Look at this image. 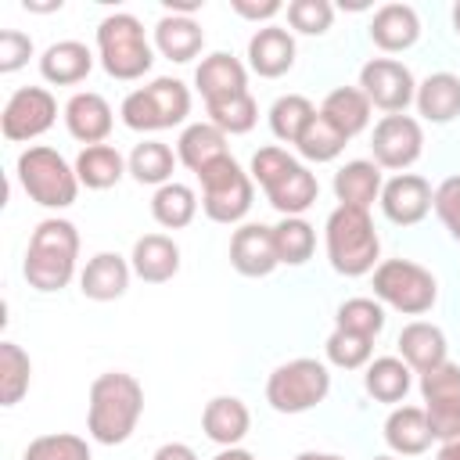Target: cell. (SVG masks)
Instances as JSON below:
<instances>
[{
	"label": "cell",
	"instance_id": "cell-1",
	"mask_svg": "<svg viewBox=\"0 0 460 460\" xmlns=\"http://www.w3.org/2000/svg\"><path fill=\"white\" fill-rule=\"evenodd\" d=\"M144 413V388L126 370H104L90 385L86 399V431L101 446H122Z\"/></svg>",
	"mask_w": 460,
	"mask_h": 460
},
{
	"label": "cell",
	"instance_id": "cell-2",
	"mask_svg": "<svg viewBox=\"0 0 460 460\" xmlns=\"http://www.w3.org/2000/svg\"><path fill=\"white\" fill-rule=\"evenodd\" d=\"M75 259H79V230L68 219L50 216V219L36 223L29 248H25L22 273H25L29 288L50 295V291L68 288V280L75 273Z\"/></svg>",
	"mask_w": 460,
	"mask_h": 460
},
{
	"label": "cell",
	"instance_id": "cell-3",
	"mask_svg": "<svg viewBox=\"0 0 460 460\" xmlns=\"http://www.w3.org/2000/svg\"><path fill=\"white\" fill-rule=\"evenodd\" d=\"M323 244H327L331 270L341 273V277H363V273H374V270H377L381 237H377L374 219H370L367 208L338 205V208L327 216Z\"/></svg>",
	"mask_w": 460,
	"mask_h": 460
},
{
	"label": "cell",
	"instance_id": "cell-4",
	"mask_svg": "<svg viewBox=\"0 0 460 460\" xmlns=\"http://www.w3.org/2000/svg\"><path fill=\"white\" fill-rule=\"evenodd\" d=\"M252 180L280 216H302L320 194L316 176L277 144H266L252 155Z\"/></svg>",
	"mask_w": 460,
	"mask_h": 460
},
{
	"label": "cell",
	"instance_id": "cell-5",
	"mask_svg": "<svg viewBox=\"0 0 460 460\" xmlns=\"http://www.w3.org/2000/svg\"><path fill=\"white\" fill-rule=\"evenodd\" d=\"M14 172H18L22 190L43 208H68L83 187L75 176V165H68L65 155H58L47 144L25 147L14 162Z\"/></svg>",
	"mask_w": 460,
	"mask_h": 460
},
{
	"label": "cell",
	"instance_id": "cell-6",
	"mask_svg": "<svg viewBox=\"0 0 460 460\" xmlns=\"http://www.w3.org/2000/svg\"><path fill=\"white\" fill-rule=\"evenodd\" d=\"M97 54H101L104 72L111 79H122V83L140 79L155 65V50H151V43L144 36V25L126 11H115V14L101 18V25H97Z\"/></svg>",
	"mask_w": 460,
	"mask_h": 460
},
{
	"label": "cell",
	"instance_id": "cell-7",
	"mask_svg": "<svg viewBox=\"0 0 460 460\" xmlns=\"http://www.w3.org/2000/svg\"><path fill=\"white\" fill-rule=\"evenodd\" d=\"M119 115L137 133L172 129V126H180L190 115V90L180 79H172V75L151 79L147 86H137V90H129L122 97Z\"/></svg>",
	"mask_w": 460,
	"mask_h": 460
},
{
	"label": "cell",
	"instance_id": "cell-8",
	"mask_svg": "<svg viewBox=\"0 0 460 460\" xmlns=\"http://www.w3.org/2000/svg\"><path fill=\"white\" fill-rule=\"evenodd\" d=\"M374 298L402 316H424L438 302V280L410 259H385L374 270Z\"/></svg>",
	"mask_w": 460,
	"mask_h": 460
},
{
	"label": "cell",
	"instance_id": "cell-9",
	"mask_svg": "<svg viewBox=\"0 0 460 460\" xmlns=\"http://www.w3.org/2000/svg\"><path fill=\"white\" fill-rule=\"evenodd\" d=\"M327 392H331V370L313 356L288 359L273 367V374L266 377V402L277 413H305L316 402H323Z\"/></svg>",
	"mask_w": 460,
	"mask_h": 460
},
{
	"label": "cell",
	"instance_id": "cell-10",
	"mask_svg": "<svg viewBox=\"0 0 460 460\" xmlns=\"http://www.w3.org/2000/svg\"><path fill=\"white\" fill-rule=\"evenodd\" d=\"M198 180H201V212L212 223L230 226V223H241L248 216L255 187H252V176L230 155L212 162L208 169H201Z\"/></svg>",
	"mask_w": 460,
	"mask_h": 460
},
{
	"label": "cell",
	"instance_id": "cell-11",
	"mask_svg": "<svg viewBox=\"0 0 460 460\" xmlns=\"http://www.w3.org/2000/svg\"><path fill=\"white\" fill-rule=\"evenodd\" d=\"M54 119H58V101L47 86H18L4 104L0 133L11 144H25L43 137L54 126Z\"/></svg>",
	"mask_w": 460,
	"mask_h": 460
},
{
	"label": "cell",
	"instance_id": "cell-12",
	"mask_svg": "<svg viewBox=\"0 0 460 460\" xmlns=\"http://www.w3.org/2000/svg\"><path fill=\"white\" fill-rule=\"evenodd\" d=\"M359 90L367 93L370 108H381L388 115H402L417 97V79L395 58H370L359 68Z\"/></svg>",
	"mask_w": 460,
	"mask_h": 460
},
{
	"label": "cell",
	"instance_id": "cell-13",
	"mask_svg": "<svg viewBox=\"0 0 460 460\" xmlns=\"http://www.w3.org/2000/svg\"><path fill=\"white\" fill-rule=\"evenodd\" d=\"M420 399L431 424V435L438 442H449L460 435V367L442 363L428 374H420Z\"/></svg>",
	"mask_w": 460,
	"mask_h": 460
},
{
	"label": "cell",
	"instance_id": "cell-14",
	"mask_svg": "<svg viewBox=\"0 0 460 460\" xmlns=\"http://www.w3.org/2000/svg\"><path fill=\"white\" fill-rule=\"evenodd\" d=\"M370 151H374V162L381 169H410L420 151H424V129L413 115H385L377 126H374V137H370Z\"/></svg>",
	"mask_w": 460,
	"mask_h": 460
},
{
	"label": "cell",
	"instance_id": "cell-15",
	"mask_svg": "<svg viewBox=\"0 0 460 460\" xmlns=\"http://www.w3.org/2000/svg\"><path fill=\"white\" fill-rule=\"evenodd\" d=\"M431 201H435V190L417 172H395L392 180H385L381 198H377L385 219L395 226H417L431 212Z\"/></svg>",
	"mask_w": 460,
	"mask_h": 460
},
{
	"label": "cell",
	"instance_id": "cell-16",
	"mask_svg": "<svg viewBox=\"0 0 460 460\" xmlns=\"http://www.w3.org/2000/svg\"><path fill=\"white\" fill-rule=\"evenodd\" d=\"M230 266L241 277H270L280 259L273 244V226L266 223H241L230 237Z\"/></svg>",
	"mask_w": 460,
	"mask_h": 460
},
{
	"label": "cell",
	"instance_id": "cell-17",
	"mask_svg": "<svg viewBox=\"0 0 460 460\" xmlns=\"http://www.w3.org/2000/svg\"><path fill=\"white\" fill-rule=\"evenodd\" d=\"M194 86H198L205 108L208 104H223L230 97L248 93V72H244V65L234 54L216 50V54L201 58V65L194 68Z\"/></svg>",
	"mask_w": 460,
	"mask_h": 460
},
{
	"label": "cell",
	"instance_id": "cell-18",
	"mask_svg": "<svg viewBox=\"0 0 460 460\" xmlns=\"http://www.w3.org/2000/svg\"><path fill=\"white\" fill-rule=\"evenodd\" d=\"M399 345V359L413 370V374H428L442 363H449V345H446V334L442 327L428 323V320H413L399 331L395 338Z\"/></svg>",
	"mask_w": 460,
	"mask_h": 460
},
{
	"label": "cell",
	"instance_id": "cell-19",
	"mask_svg": "<svg viewBox=\"0 0 460 460\" xmlns=\"http://www.w3.org/2000/svg\"><path fill=\"white\" fill-rule=\"evenodd\" d=\"M111 122H115V119H111V104H108L101 93H93V90L72 93L68 104H65V129H68L79 144H86V147L104 144L108 133H111Z\"/></svg>",
	"mask_w": 460,
	"mask_h": 460
},
{
	"label": "cell",
	"instance_id": "cell-20",
	"mask_svg": "<svg viewBox=\"0 0 460 460\" xmlns=\"http://www.w3.org/2000/svg\"><path fill=\"white\" fill-rule=\"evenodd\" d=\"M248 65L262 79H280L295 65V36L280 25H262L248 40Z\"/></svg>",
	"mask_w": 460,
	"mask_h": 460
},
{
	"label": "cell",
	"instance_id": "cell-21",
	"mask_svg": "<svg viewBox=\"0 0 460 460\" xmlns=\"http://www.w3.org/2000/svg\"><path fill=\"white\" fill-rule=\"evenodd\" d=\"M129 266L144 284H165L180 273V244L165 234H144L133 241Z\"/></svg>",
	"mask_w": 460,
	"mask_h": 460
},
{
	"label": "cell",
	"instance_id": "cell-22",
	"mask_svg": "<svg viewBox=\"0 0 460 460\" xmlns=\"http://www.w3.org/2000/svg\"><path fill=\"white\" fill-rule=\"evenodd\" d=\"M129 273H133V266L119 252H97L79 273V291L90 302H115L126 295Z\"/></svg>",
	"mask_w": 460,
	"mask_h": 460
},
{
	"label": "cell",
	"instance_id": "cell-23",
	"mask_svg": "<svg viewBox=\"0 0 460 460\" xmlns=\"http://www.w3.org/2000/svg\"><path fill=\"white\" fill-rule=\"evenodd\" d=\"M370 40L385 54H402L420 40V18L410 4H385L370 18Z\"/></svg>",
	"mask_w": 460,
	"mask_h": 460
},
{
	"label": "cell",
	"instance_id": "cell-24",
	"mask_svg": "<svg viewBox=\"0 0 460 460\" xmlns=\"http://www.w3.org/2000/svg\"><path fill=\"white\" fill-rule=\"evenodd\" d=\"M93 68V50L79 40H58L40 54V75L50 86H75L90 75Z\"/></svg>",
	"mask_w": 460,
	"mask_h": 460
},
{
	"label": "cell",
	"instance_id": "cell-25",
	"mask_svg": "<svg viewBox=\"0 0 460 460\" xmlns=\"http://www.w3.org/2000/svg\"><path fill=\"white\" fill-rule=\"evenodd\" d=\"M248 428H252V413H248V406L237 395H216L201 410V431H205V438H212L223 449L237 446L248 435Z\"/></svg>",
	"mask_w": 460,
	"mask_h": 460
},
{
	"label": "cell",
	"instance_id": "cell-26",
	"mask_svg": "<svg viewBox=\"0 0 460 460\" xmlns=\"http://www.w3.org/2000/svg\"><path fill=\"white\" fill-rule=\"evenodd\" d=\"M385 442L395 456H420L431 449L435 435L424 406H395L385 420Z\"/></svg>",
	"mask_w": 460,
	"mask_h": 460
},
{
	"label": "cell",
	"instance_id": "cell-27",
	"mask_svg": "<svg viewBox=\"0 0 460 460\" xmlns=\"http://www.w3.org/2000/svg\"><path fill=\"white\" fill-rule=\"evenodd\" d=\"M381 165L377 162H367V158H352L345 162L338 172H334V198L338 205H349V208H367L381 198Z\"/></svg>",
	"mask_w": 460,
	"mask_h": 460
},
{
	"label": "cell",
	"instance_id": "cell-28",
	"mask_svg": "<svg viewBox=\"0 0 460 460\" xmlns=\"http://www.w3.org/2000/svg\"><path fill=\"white\" fill-rule=\"evenodd\" d=\"M155 47H158L162 58H169L176 65H187L201 54L205 32L190 14H162L158 25H155Z\"/></svg>",
	"mask_w": 460,
	"mask_h": 460
},
{
	"label": "cell",
	"instance_id": "cell-29",
	"mask_svg": "<svg viewBox=\"0 0 460 460\" xmlns=\"http://www.w3.org/2000/svg\"><path fill=\"white\" fill-rule=\"evenodd\" d=\"M230 151H226V133L223 129H216L212 122H190V126H183V133H180V140H176V158L198 176L201 169H208L212 162H219V158H226Z\"/></svg>",
	"mask_w": 460,
	"mask_h": 460
},
{
	"label": "cell",
	"instance_id": "cell-30",
	"mask_svg": "<svg viewBox=\"0 0 460 460\" xmlns=\"http://www.w3.org/2000/svg\"><path fill=\"white\" fill-rule=\"evenodd\" d=\"M320 115H323L345 140H352L356 133H363V129L370 126V101H367V93H363L359 86H338V90H331V93L323 97Z\"/></svg>",
	"mask_w": 460,
	"mask_h": 460
},
{
	"label": "cell",
	"instance_id": "cell-31",
	"mask_svg": "<svg viewBox=\"0 0 460 460\" xmlns=\"http://www.w3.org/2000/svg\"><path fill=\"white\" fill-rule=\"evenodd\" d=\"M417 111L428 122H453L460 115V75L453 72H431L424 83H417V97H413Z\"/></svg>",
	"mask_w": 460,
	"mask_h": 460
},
{
	"label": "cell",
	"instance_id": "cell-32",
	"mask_svg": "<svg viewBox=\"0 0 460 460\" xmlns=\"http://www.w3.org/2000/svg\"><path fill=\"white\" fill-rule=\"evenodd\" d=\"M363 388H367V395H374L377 402L399 406V402L406 399V392L413 388V370H410L399 356H377V359L367 363Z\"/></svg>",
	"mask_w": 460,
	"mask_h": 460
},
{
	"label": "cell",
	"instance_id": "cell-33",
	"mask_svg": "<svg viewBox=\"0 0 460 460\" xmlns=\"http://www.w3.org/2000/svg\"><path fill=\"white\" fill-rule=\"evenodd\" d=\"M126 158L111 147V144H93V147H83L79 158H75V176L83 187L90 190H108L115 187L122 176H126Z\"/></svg>",
	"mask_w": 460,
	"mask_h": 460
},
{
	"label": "cell",
	"instance_id": "cell-34",
	"mask_svg": "<svg viewBox=\"0 0 460 460\" xmlns=\"http://www.w3.org/2000/svg\"><path fill=\"white\" fill-rule=\"evenodd\" d=\"M176 162H180V158L172 155L169 144H162V140H144V144H137V147L129 151L126 169H129V176H133L137 183L165 187V183H172Z\"/></svg>",
	"mask_w": 460,
	"mask_h": 460
},
{
	"label": "cell",
	"instance_id": "cell-35",
	"mask_svg": "<svg viewBox=\"0 0 460 460\" xmlns=\"http://www.w3.org/2000/svg\"><path fill=\"white\" fill-rule=\"evenodd\" d=\"M151 216L165 230H183L198 216V194L187 183H176L172 180V183H165V187H158L151 194Z\"/></svg>",
	"mask_w": 460,
	"mask_h": 460
},
{
	"label": "cell",
	"instance_id": "cell-36",
	"mask_svg": "<svg viewBox=\"0 0 460 460\" xmlns=\"http://www.w3.org/2000/svg\"><path fill=\"white\" fill-rule=\"evenodd\" d=\"M316 111H320V108H316L309 97H302V93H284V97H277L273 108H270V129H273V137H277L280 144H298L302 133H305V126L316 119Z\"/></svg>",
	"mask_w": 460,
	"mask_h": 460
},
{
	"label": "cell",
	"instance_id": "cell-37",
	"mask_svg": "<svg viewBox=\"0 0 460 460\" xmlns=\"http://www.w3.org/2000/svg\"><path fill=\"white\" fill-rule=\"evenodd\" d=\"M273 244H277L280 266H302L316 252V230L302 216H284L273 226Z\"/></svg>",
	"mask_w": 460,
	"mask_h": 460
},
{
	"label": "cell",
	"instance_id": "cell-38",
	"mask_svg": "<svg viewBox=\"0 0 460 460\" xmlns=\"http://www.w3.org/2000/svg\"><path fill=\"white\" fill-rule=\"evenodd\" d=\"M32 381V363L29 352L18 341H0V406L22 402Z\"/></svg>",
	"mask_w": 460,
	"mask_h": 460
},
{
	"label": "cell",
	"instance_id": "cell-39",
	"mask_svg": "<svg viewBox=\"0 0 460 460\" xmlns=\"http://www.w3.org/2000/svg\"><path fill=\"white\" fill-rule=\"evenodd\" d=\"M323 352H327V363H331V367H338V370H359V367H367V363H370L374 338L334 327V331H331V338L323 341Z\"/></svg>",
	"mask_w": 460,
	"mask_h": 460
},
{
	"label": "cell",
	"instance_id": "cell-40",
	"mask_svg": "<svg viewBox=\"0 0 460 460\" xmlns=\"http://www.w3.org/2000/svg\"><path fill=\"white\" fill-rule=\"evenodd\" d=\"M345 144H349V140L316 111V119L305 126V133H302V140H298L295 147H298V155H302L305 162H334V158L345 151Z\"/></svg>",
	"mask_w": 460,
	"mask_h": 460
},
{
	"label": "cell",
	"instance_id": "cell-41",
	"mask_svg": "<svg viewBox=\"0 0 460 460\" xmlns=\"http://www.w3.org/2000/svg\"><path fill=\"white\" fill-rule=\"evenodd\" d=\"M334 327L356 331V334H367V338H377L385 331V305L377 298H349V302L338 305Z\"/></svg>",
	"mask_w": 460,
	"mask_h": 460
},
{
	"label": "cell",
	"instance_id": "cell-42",
	"mask_svg": "<svg viewBox=\"0 0 460 460\" xmlns=\"http://www.w3.org/2000/svg\"><path fill=\"white\" fill-rule=\"evenodd\" d=\"M22 460H93L90 446L83 435L72 431H54V435H40L25 446Z\"/></svg>",
	"mask_w": 460,
	"mask_h": 460
},
{
	"label": "cell",
	"instance_id": "cell-43",
	"mask_svg": "<svg viewBox=\"0 0 460 460\" xmlns=\"http://www.w3.org/2000/svg\"><path fill=\"white\" fill-rule=\"evenodd\" d=\"M205 111H208V122H212L216 129L230 133V137L248 133V129L255 126V119H259V104H255L252 93L230 97V101H223V104H208Z\"/></svg>",
	"mask_w": 460,
	"mask_h": 460
},
{
	"label": "cell",
	"instance_id": "cell-44",
	"mask_svg": "<svg viewBox=\"0 0 460 460\" xmlns=\"http://www.w3.org/2000/svg\"><path fill=\"white\" fill-rule=\"evenodd\" d=\"M334 22L331 0H291L288 4V25L302 36H323Z\"/></svg>",
	"mask_w": 460,
	"mask_h": 460
},
{
	"label": "cell",
	"instance_id": "cell-45",
	"mask_svg": "<svg viewBox=\"0 0 460 460\" xmlns=\"http://www.w3.org/2000/svg\"><path fill=\"white\" fill-rule=\"evenodd\" d=\"M431 208H435V216L442 219V226L449 230V237L460 241V172H456V176H446V180L435 187Z\"/></svg>",
	"mask_w": 460,
	"mask_h": 460
},
{
	"label": "cell",
	"instance_id": "cell-46",
	"mask_svg": "<svg viewBox=\"0 0 460 460\" xmlns=\"http://www.w3.org/2000/svg\"><path fill=\"white\" fill-rule=\"evenodd\" d=\"M29 58H32V40L18 29H4L0 32V72L11 75L22 65H29Z\"/></svg>",
	"mask_w": 460,
	"mask_h": 460
},
{
	"label": "cell",
	"instance_id": "cell-47",
	"mask_svg": "<svg viewBox=\"0 0 460 460\" xmlns=\"http://www.w3.org/2000/svg\"><path fill=\"white\" fill-rule=\"evenodd\" d=\"M230 7H234V14H241L248 22H270L284 11L280 0H230Z\"/></svg>",
	"mask_w": 460,
	"mask_h": 460
},
{
	"label": "cell",
	"instance_id": "cell-48",
	"mask_svg": "<svg viewBox=\"0 0 460 460\" xmlns=\"http://www.w3.org/2000/svg\"><path fill=\"white\" fill-rule=\"evenodd\" d=\"M151 460H198V453L187 442H165L151 453Z\"/></svg>",
	"mask_w": 460,
	"mask_h": 460
},
{
	"label": "cell",
	"instance_id": "cell-49",
	"mask_svg": "<svg viewBox=\"0 0 460 460\" xmlns=\"http://www.w3.org/2000/svg\"><path fill=\"white\" fill-rule=\"evenodd\" d=\"M435 460H460V435L449 438V442H442L438 453H435Z\"/></svg>",
	"mask_w": 460,
	"mask_h": 460
},
{
	"label": "cell",
	"instance_id": "cell-50",
	"mask_svg": "<svg viewBox=\"0 0 460 460\" xmlns=\"http://www.w3.org/2000/svg\"><path fill=\"white\" fill-rule=\"evenodd\" d=\"M212 460H259V456L248 453V449H241V446H230V449H219Z\"/></svg>",
	"mask_w": 460,
	"mask_h": 460
},
{
	"label": "cell",
	"instance_id": "cell-51",
	"mask_svg": "<svg viewBox=\"0 0 460 460\" xmlns=\"http://www.w3.org/2000/svg\"><path fill=\"white\" fill-rule=\"evenodd\" d=\"M295 460H345V456H338V453H316V449H305V453H298Z\"/></svg>",
	"mask_w": 460,
	"mask_h": 460
},
{
	"label": "cell",
	"instance_id": "cell-52",
	"mask_svg": "<svg viewBox=\"0 0 460 460\" xmlns=\"http://www.w3.org/2000/svg\"><path fill=\"white\" fill-rule=\"evenodd\" d=\"M453 29H456V36H460V0L453 4Z\"/></svg>",
	"mask_w": 460,
	"mask_h": 460
},
{
	"label": "cell",
	"instance_id": "cell-53",
	"mask_svg": "<svg viewBox=\"0 0 460 460\" xmlns=\"http://www.w3.org/2000/svg\"><path fill=\"white\" fill-rule=\"evenodd\" d=\"M374 460H399V456H388V453H385V456H374Z\"/></svg>",
	"mask_w": 460,
	"mask_h": 460
}]
</instances>
